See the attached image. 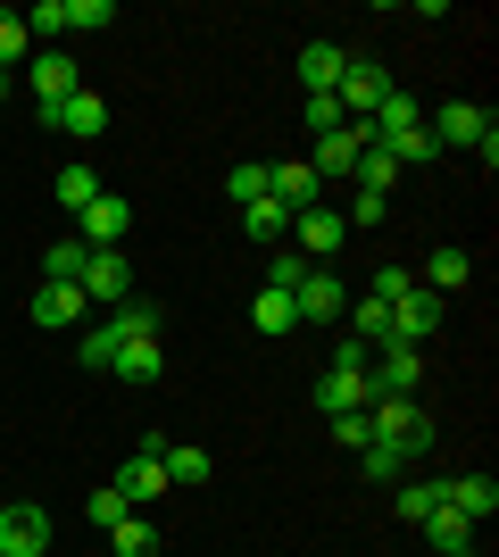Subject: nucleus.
Here are the masks:
<instances>
[{"mask_svg":"<svg viewBox=\"0 0 499 557\" xmlns=\"http://www.w3.org/2000/svg\"><path fill=\"white\" fill-rule=\"evenodd\" d=\"M341 242H350V225H341V209H325V200L291 216V250L309 258V267H325V258L341 250Z\"/></svg>","mask_w":499,"mask_h":557,"instance_id":"8","label":"nucleus"},{"mask_svg":"<svg viewBox=\"0 0 499 557\" xmlns=\"http://www.w3.org/2000/svg\"><path fill=\"white\" fill-rule=\"evenodd\" d=\"M84 283H42V292H34V325L42 333H67V325H84Z\"/></svg>","mask_w":499,"mask_h":557,"instance_id":"14","label":"nucleus"},{"mask_svg":"<svg viewBox=\"0 0 499 557\" xmlns=\"http://www.w3.org/2000/svg\"><path fill=\"white\" fill-rule=\"evenodd\" d=\"M159 449H166V433H150V442L134 449L125 466H117V491H125V508H150V499H166V491H175V483H166V458H159Z\"/></svg>","mask_w":499,"mask_h":557,"instance_id":"4","label":"nucleus"},{"mask_svg":"<svg viewBox=\"0 0 499 557\" xmlns=\"http://www.w3.org/2000/svg\"><path fill=\"white\" fill-rule=\"evenodd\" d=\"M350 342H358V349H383V342H391V308L358 292V300H350Z\"/></svg>","mask_w":499,"mask_h":557,"instance_id":"23","label":"nucleus"},{"mask_svg":"<svg viewBox=\"0 0 499 557\" xmlns=\"http://www.w3.org/2000/svg\"><path fill=\"white\" fill-rule=\"evenodd\" d=\"M241 233L284 250V242H291V209H284V200H250V209H241Z\"/></svg>","mask_w":499,"mask_h":557,"instance_id":"22","label":"nucleus"},{"mask_svg":"<svg viewBox=\"0 0 499 557\" xmlns=\"http://www.w3.org/2000/svg\"><path fill=\"white\" fill-rule=\"evenodd\" d=\"M159 458H166V483H175V491H200L216 474V458H209V449H191V442H166Z\"/></svg>","mask_w":499,"mask_h":557,"instance_id":"20","label":"nucleus"},{"mask_svg":"<svg viewBox=\"0 0 499 557\" xmlns=\"http://www.w3.org/2000/svg\"><path fill=\"white\" fill-rule=\"evenodd\" d=\"M441 499H450L466 524H491V516H499V483H491V474H458V483H441Z\"/></svg>","mask_w":499,"mask_h":557,"instance_id":"17","label":"nucleus"},{"mask_svg":"<svg viewBox=\"0 0 499 557\" xmlns=\"http://www.w3.org/2000/svg\"><path fill=\"white\" fill-rule=\"evenodd\" d=\"M291 308H300V325H341L350 317V283L333 275V267H309V283L291 292Z\"/></svg>","mask_w":499,"mask_h":557,"instance_id":"5","label":"nucleus"},{"mask_svg":"<svg viewBox=\"0 0 499 557\" xmlns=\"http://www.w3.org/2000/svg\"><path fill=\"white\" fill-rule=\"evenodd\" d=\"M50 549V508L17 499V508H0V557H42Z\"/></svg>","mask_w":499,"mask_h":557,"instance_id":"9","label":"nucleus"},{"mask_svg":"<svg viewBox=\"0 0 499 557\" xmlns=\"http://www.w3.org/2000/svg\"><path fill=\"white\" fill-rule=\"evenodd\" d=\"M84 516H92L100 533H109V524H117V516H134V508H125V491L109 483V491H92V499H84Z\"/></svg>","mask_w":499,"mask_h":557,"instance_id":"39","label":"nucleus"},{"mask_svg":"<svg viewBox=\"0 0 499 557\" xmlns=\"http://www.w3.org/2000/svg\"><path fill=\"white\" fill-rule=\"evenodd\" d=\"M92 200H100V175H92V159L59 166V209H67V216H84Z\"/></svg>","mask_w":499,"mask_h":557,"instance_id":"24","label":"nucleus"},{"mask_svg":"<svg viewBox=\"0 0 499 557\" xmlns=\"http://www.w3.org/2000/svg\"><path fill=\"white\" fill-rule=\"evenodd\" d=\"M109 374H125V383H159L166 374V358H159V342H117V358H109Z\"/></svg>","mask_w":499,"mask_h":557,"instance_id":"21","label":"nucleus"},{"mask_svg":"<svg viewBox=\"0 0 499 557\" xmlns=\"http://www.w3.org/2000/svg\"><path fill=\"white\" fill-rule=\"evenodd\" d=\"M92 25H117V0H67V34H92Z\"/></svg>","mask_w":499,"mask_h":557,"instance_id":"35","label":"nucleus"},{"mask_svg":"<svg viewBox=\"0 0 499 557\" xmlns=\"http://www.w3.org/2000/svg\"><path fill=\"white\" fill-rule=\"evenodd\" d=\"M25 34L59 42V34H67V0H34V9H25Z\"/></svg>","mask_w":499,"mask_h":557,"instance_id":"34","label":"nucleus"},{"mask_svg":"<svg viewBox=\"0 0 499 557\" xmlns=\"http://www.w3.org/2000/svg\"><path fill=\"white\" fill-rule=\"evenodd\" d=\"M358 466H366V483H408V474H416L391 442H366V449H358Z\"/></svg>","mask_w":499,"mask_h":557,"instance_id":"28","label":"nucleus"},{"mask_svg":"<svg viewBox=\"0 0 499 557\" xmlns=\"http://www.w3.org/2000/svg\"><path fill=\"white\" fill-rule=\"evenodd\" d=\"M84 300L92 308H125L134 300V258L125 250H92L84 258Z\"/></svg>","mask_w":499,"mask_h":557,"instance_id":"6","label":"nucleus"},{"mask_svg":"<svg viewBox=\"0 0 499 557\" xmlns=\"http://www.w3.org/2000/svg\"><path fill=\"white\" fill-rule=\"evenodd\" d=\"M333 442L350 449V458H358L366 442H375V424H366V408H350V417H333Z\"/></svg>","mask_w":499,"mask_h":557,"instance_id":"38","label":"nucleus"},{"mask_svg":"<svg viewBox=\"0 0 499 557\" xmlns=\"http://www.w3.org/2000/svg\"><path fill=\"white\" fill-rule=\"evenodd\" d=\"M300 283H309V258L284 242V250H275V275H266V292H300Z\"/></svg>","mask_w":499,"mask_h":557,"instance_id":"36","label":"nucleus"},{"mask_svg":"<svg viewBox=\"0 0 499 557\" xmlns=\"http://www.w3.org/2000/svg\"><path fill=\"white\" fill-rule=\"evenodd\" d=\"M383 150L400 159V175H408V166H425V159H441V150H433V134H425V125H408V134H400V141H383Z\"/></svg>","mask_w":499,"mask_h":557,"instance_id":"32","label":"nucleus"},{"mask_svg":"<svg viewBox=\"0 0 499 557\" xmlns=\"http://www.w3.org/2000/svg\"><path fill=\"white\" fill-rule=\"evenodd\" d=\"M9 92H17V75H0V100H9Z\"/></svg>","mask_w":499,"mask_h":557,"instance_id":"41","label":"nucleus"},{"mask_svg":"<svg viewBox=\"0 0 499 557\" xmlns=\"http://www.w3.org/2000/svg\"><path fill=\"white\" fill-rule=\"evenodd\" d=\"M300 125H309V134H341L350 116H341V100H300Z\"/></svg>","mask_w":499,"mask_h":557,"instance_id":"37","label":"nucleus"},{"mask_svg":"<svg viewBox=\"0 0 499 557\" xmlns=\"http://www.w3.org/2000/svg\"><path fill=\"white\" fill-rule=\"evenodd\" d=\"M350 184H358V191H383V200H391V184H400V159H391V150H358Z\"/></svg>","mask_w":499,"mask_h":557,"instance_id":"25","label":"nucleus"},{"mask_svg":"<svg viewBox=\"0 0 499 557\" xmlns=\"http://www.w3.org/2000/svg\"><path fill=\"white\" fill-rule=\"evenodd\" d=\"M109 541H117V557H159V533H150V516H142V508L117 516V524H109Z\"/></svg>","mask_w":499,"mask_h":557,"instance_id":"26","label":"nucleus"},{"mask_svg":"<svg viewBox=\"0 0 499 557\" xmlns=\"http://www.w3.org/2000/svg\"><path fill=\"white\" fill-rule=\"evenodd\" d=\"M391 508H400V524H425V516L441 508V483H416V474H408V483L391 491Z\"/></svg>","mask_w":499,"mask_h":557,"instance_id":"29","label":"nucleus"},{"mask_svg":"<svg viewBox=\"0 0 499 557\" xmlns=\"http://www.w3.org/2000/svg\"><path fill=\"white\" fill-rule=\"evenodd\" d=\"M433 333H441V300H433L425 283H416V292H400V300H391V342H416V349H425Z\"/></svg>","mask_w":499,"mask_h":557,"instance_id":"12","label":"nucleus"},{"mask_svg":"<svg viewBox=\"0 0 499 557\" xmlns=\"http://www.w3.org/2000/svg\"><path fill=\"white\" fill-rule=\"evenodd\" d=\"M383 92H391V75H383L375 59H350V67H341V84H333V100H341V116H350V125H366V116L383 109Z\"/></svg>","mask_w":499,"mask_h":557,"instance_id":"7","label":"nucleus"},{"mask_svg":"<svg viewBox=\"0 0 499 557\" xmlns=\"http://www.w3.org/2000/svg\"><path fill=\"white\" fill-rule=\"evenodd\" d=\"M225 191H234V209H250V200H266V166H259V159H241L234 175H225Z\"/></svg>","mask_w":499,"mask_h":557,"instance_id":"33","label":"nucleus"},{"mask_svg":"<svg viewBox=\"0 0 499 557\" xmlns=\"http://www.w3.org/2000/svg\"><path fill=\"white\" fill-rule=\"evenodd\" d=\"M358 150H366V125H341V134H316V150H309V175H316V184H350Z\"/></svg>","mask_w":499,"mask_h":557,"instance_id":"11","label":"nucleus"},{"mask_svg":"<svg viewBox=\"0 0 499 557\" xmlns=\"http://www.w3.org/2000/svg\"><path fill=\"white\" fill-rule=\"evenodd\" d=\"M400 292H416V275H408V267H383V275L366 283V300H383V308L400 300Z\"/></svg>","mask_w":499,"mask_h":557,"instance_id":"40","label":"nucleus"},{"mask_svg":"<svg viewBox=\"0 0 499 557\" xmlns=\"http://www.w3.org/2000/svg\"><path fill=\"white\" fill-rule=\"evenodd\" d=\"M125 233H134V200H117V191H100L92 209H84V250H125Z\"/></svg>","mask_w":499,"mask_h":557,"instance_id":"10","label":"nucleus"},{"mask_svg":"<svg viewBox=\"0 0 499 557\" xmlns=\"http://www.w3.org/2000/svg\"><path fill=\"white\" fill-rule=\"evenodd\" d=\"M84 258H92V250H84L75 233H67V242H50V258H42V283H84Z\"/></svg>","mask_w":499,"mask_h":557,"instance_id":"31","label":"nucleus"},{"mask_svg":"<svg viewBox=\"0 0 499 557\" xmlns=\"http://www.w3.org/2000/svg\"><path fill=\"white\" fill-rule=\"evenodd\" d=\"M466 557H475V549H466Z\"/></svg>","mask_w":499,"mask_h":557,"instance_id":"42","label":"nucleus"},{"mask_svg":"<svg viewBox=\"0 0 499 557\" xmlns=\"http://www.w3.org/2000/svg\"><path fill=\"white\" fill-rule=\"evenodd\" d=\"M42 125H50V134H75V141H100V134H109V100H100V92H75V100H59Z\"/></svg>","mask_w":499,"mask_h":557,"instance_id":"13","label":"nucleus"},{"mask_svg":"<svg viewBox=\"0 0 499 557\" xmlns=\"http://www.w3.org/2000/svg\"><path fill=\"white\" fill-rule=\"evenodd\" d=\"M341 67H350V50H341V42H309V50H300V92H309V100H333Z\"/></svg>","mask_w":499,"mask_h":557,"instance_id":"16","label":"nucleus"},{"mask_svg":"<svg viewBox=\"0 0 499 557\" xmlns=\"http://www.w3.org/2000/svg\"><path fill=\"white\" fill-rule=\"evenodd\" d=\"M416 374H425L416 342H383L375 367H366V399H416Z\"/></svg>","mask_w":499,"mask_h":557,"instance_id":"3","label":"nucleus"},{"mask_svg":"<svg viewBox=\"0 0 499 557\" xmlns=\"http://www.w3.org/2000/svg\"><path fill=\"white\" fill-rule=\"evenodd\" d=\"M416 533H425V541H433L441 557H466V549H475V524H466V516H458L450 499H441V508H433L425 524H416Z\"/></svg>","mask_w":499,"mask_h":557,"instance_id":"19","label":"nucleus"},{"mask_svg":"<svg viewBox=\"0 0 499 557\" xmlns=\"http://www.w3.org/2000/svg\"><path fill=\"white\" fill-rule=\"evenodd\" d=\"M425 134H433V150H475L483 166H499V125H491V109H475V100H450Z\"/></svg>","mask_w":499,"mask_h":557,"instance_id":"1","label":"nucleus"},{"mask_svg":"<svg viewBox=\"0 0 499 557\" xmlns=\"http://www.w3.org/2000/svg\"><path fill=\"white\" fill-rule=\"evenodd\" d=\"M25 92H34V116H50V109H59V100H75V92H84V75H75V59H67V50H34V59H25Z\"/></svg>","mask_w":499,"mask_h":557,"instance_id":"2","label":"nucleus"},{"mask_svg":"<svg viewBox=\"0 0 499 557\" xmlns=\"http://www.w3.org/2000/svg\"><path fill=\"white\" fill-rule=\"evenodd\" d=\"M25 59H34V34H25L17 9H0V75H17Z\"/></svg>","mask_w":499,"mask_h":557,"instance_id":"27","label":"nucleus"},{"mask_svg":"<svg viewBox=\"0 0 499 557\" xmlns=\"http://www.w3.org/2000/svg\"><path fill=\"white\" fill-rule=\"evenodd\" d=\"M316 191H325V184L309 175V159H275V166H266V200H284L291 216L316 209Z\"/></svg>","mask_w":499,"mask_h":557,"instance_id":"15","label":"nucleus"},{"mask_svg":"<svg viewBox=\"0 0 499 557\" xmlns=\"http://www.w3.org/2000/svg\"><path fill=\"white\" fill-rule=\"evenodd\" d=\"M466 283H475V258L458 250V242H441V250L425 258V292L441 300V292H466Z\"/></svg>","mask_w":499,"mask_h":557,"instance_id":"18","label":"nucleus"},{"mask_svg":"<svg viewBox=\"0 0 499 557\" xmlns=\"http://www.w3.org/2000/svg\"><path fill=\"white\" fill-rule=\"evenodd\" d=\"M250 325H259V333H291V325H300L291 292H259V300H250Z\"/></svg>","mask_w":499,"mask_h":557,"instance_id":"30","label":"nucleus"}]
</instances>
